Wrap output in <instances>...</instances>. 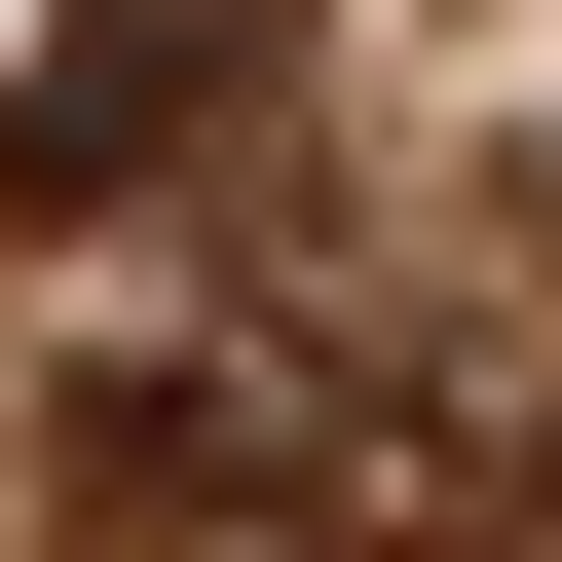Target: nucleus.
<instances>
[{
    "mask_svg": "<svg viewBox=\"0 0 562 562\" xmlns=\"http://www.w3.org/2000/svg\"><path fill=\"white\" fill-rule=\"evenodd\" d=\"M450 525H487V450L338 301H225V338H113L76 375V562H450Z\"/></svg>",
    "mask_w": 562,
    "mask_h": 562,
    "instance_id": "f257e3e1",
    "label": "nucleus"
},
{
    "mask_svg": "<svg viewBox=\"0 0 562 562\" xmlns=\"http://www.w3.org/2000/svg\"><path fill=\"white\" fill-rule=\"evenodd\" d=\"M188 113H262V0H76V38L0 76V225H113V188H188Z\"/></svg>",
    "mask_w": 562,
    "mask_h": 562,
    "instance_id": "f03ea898",
    "label": "nucleus"
}]
</instances>
